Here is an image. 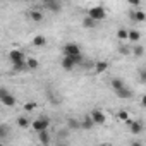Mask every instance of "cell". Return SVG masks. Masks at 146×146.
<instances>
[{
	"instance_id": "12",
	"label": "cell",
	"mask_w": 146,
	"mask_h": 146,
	"mask_svg": "<svg viewBox=\"0 0 146 146\" xmlns=\"http://www.w3.org/2000/svg\"><path fill=\"white\" fill-rule=\"evenodd\" d=\"M60 64H62V69H64V70H72V69H74V67H76V64H74V60H72L70 57H64Z\"/></svg>"
},
{
	"instance_id": "26",
	"label": "cell",
	"mask_w": 146,
	"mask_h": 146,
	"mask_svg": "<svg viewBox=\"0 0 146 146\" xmlns=\"http://www.w3.org/2000/svg\"><path fill=\"white\" fill-rule=\"evenodd\" d=\"M7 132H9V127L5 124H0V137H2V141L7 137Z\"/></svg>"
},
{
	"instance_id": "30",
	"label": "cell",
	"mask_w": 146,
	"mask_h": 146,
	"mask_svg": "<svg viewBox=\"0 0 146 146\" xmlns=\"http://www.w3.org/2000/svg\"><path fill=\"white\" fill-rule=\"evenodd\" d=\"M129 4H131V5H134V7H137V9H139V5H141L139 0H129Z\"/></svg>"
},
{
	"instance_id": "17",
	"label": "cell",
	"mask_w": 146,
	"mask_h": 146,
	"mask_svg": "<svg viewBox=\"0 0 146 146\" xmlns=\"http://www.w3.org/2000/svg\"><path fill=\"white\" fill-rule=\"evenodd\" d=\"M93 125H95V122H93L91 115H88V117H84V119L81 120V129H91Z\"/></svg>"
},
{
	"instance_id": "34",
	"label": "cell",
	"mask_w": 146,
	"mask_h": 146,
	"mask_svg": "<svg viewBox=\"0 0 146 146\" xmlns=\"http://www.w3.org/2000/svg\"><path fill=\"white\" fill-rule=\"evenodd\" d=\"M0 146H5V144H4V143H2V144H0Z\"/></svg>"
},
{
	"instance_id": "16",
	"label": "cell",
	"mask_w": 146,
	"mask_h": 146,
	"mask_svg": "<svg viewBox=\"0 0 146 146\" xmlns=\"http://www.w3.org/2000/svg\"><path fill=\"white\" fill-rule=\"evenodd\" d=\"M117 38H119L120 41H127V40H129V31H127L125 28H119V29H117Z\"/></svg>"
},
{
	"instance_id": "11",
	"label": "cell",
	"mask_w": 146,
	"mask_h": 146,
	"mask_svg": "<svg viewBox=\"0 0 146 146\" xmlns=\"http://www.w3.org/2000/svg\"><path fill=\"white\" fill-rule=\"evenodd\" d=\"M28 16H29V19H31V21H35V23H41V21H43V14H41V11H38V9L29 11V12H28Z\"/></svg>"
},
{
	"instance_id": "15",
	"label": "cell",
	"mask_w": 146,
	"mask_h": 146,
	"mask_svg": "<svg viewBox=\"0 0 146 146\" xmlns=\"http://www.w3.org/2000/svg\"><path fill=\"white\" fill-rule=\"evenodd\" d=\"M83 26H84L86 29H93V28H96V21L91 19L90 16H86V17L83 19Z\"/></svg>"
},
{
	"instance_id": "5",
	"label": "cell",
	"mask_w": 146,
	"mask_h": 146,
	"mask_svg": "<svg viewBox=\"0 0 146 146\" xmlns=\"http://www.w3.org/2000/svg\"><path fill=\"white\" fill-rule=\"evenodd\" d=\"M90 115H91V119H93L95 125H103V124L107 122V117H105V113H103L100 108H93Z\"/></svg>"
},
{
	"instance_id": "32",
	"label": "cell",
	"mask_w": 146,
	"mask_h": 146,
	"mask_svg": "<svg viewBox=\"0 0 146 146\" xmlns=\"http://www.w3.org/2000/svg\"><path fill=\"white\" fill-rule=\"evenodd\" d=\"M141 105H143V107H146V95H143V96H141Z\"/></svg>"
},
{
	"instance_id": "9",
	"label": "cell",
	"mask_w": 146,
	"mask_h": 146,
	"mask_svg": "<svg viewBox=\"0 0 146 146\" xmlns=\"http://www.w3.org/2000/svg\"><path fill=\"white\" fill-rule=\"evenodd\" d=\"M45 7L50 9L52 12H60L62 4H60V2H55V0H45Z\"/></svg>"
},
{
	"instance_id": "31",
	"label": "cell",
	"mask_w": 146,
	"mask_h": 146,
	"mask_svg": "<svg viewBox=\"0 0 146 146\" xmlns=\"http://www.w3.org/2000/svg\"><path fill=\"white\" fill-rule=\"evenodd\" d=\"M119 52H120V53H129V48H125V46H120V48H119Z\"/></svg>"
},
{
	"instance_id": "18",
	"label": "cell",
	"mask_w": 146,
	"mask_h": 146,
	"mask_svg": "<svg viewBox=\"0 0 146 146\" xmlns=\"http://www.w3.org/2000/svg\"><path fill=\"white\" fill-rule=\"evenodd\" d=\"M38 139H40V143H41L43 146H46V144L50 143V134H48L46 131H43V132H38Z\"/></svg>"
},
{
	"instance_id": "29",
	"label": "cell",
	"mask_w": 146,
	"mask_h": 146,
	"mask_svg": "<svg viewBox=\"0 0 146 146\" xmlns=\"http://www.w3.org/2000/svg\"><path fill=\"white\" fill-rule=\"evenodd\" d=\"M33 108H36V103H26L24 105V110H28V112H31Z\"/></svg>"
},
{
	"instance_id": "19",
	"label": "cell",
	"mask_w": 146,
	"mask_h": 146,
	"mask_svg": "<svg viewBox=\"0 0 146 146\" xmlns=\"http://www.w3.org/2000/svg\"><path fill=\"white\" fill-rule=\"evenodd\" d=\"M139 38H141V33H139L137 29H131V31H129V41L137 43V41H139Z\"/></svg>"
},
{
	"instance_id": "24",
	"label": "cell",
	"mask_w": 146,
	"mask_h": 146,
	"mask_svg": "<svg viewBox=\"0 0 146 146\" xmlns=\"http://www.w3.org/2000/svg\"><path fill=\"white\" fill-rule=\"evenodd\" d=\"M67 124H69V127H70V129H81V122H79V120H76V119H69V120H67Z\"/></svg>"
},
{
	"instance_id": "13",
	"label": "cell",
	"mask_w": 146,
	"mask_h": 146,
	"mask_svg": "<svg viewBox=\"0 0 146 146\" xmlns=\"http://www.w3.org/2000/svg\"><path fill=\"white\" fill-rule=\"evenodd\" d=\"M108 67H110V64H108L107 60H100V62H96V65H95V70L98 72V74H103V72H105Z\"/></svg>"
},
{
	"instance_id": "33",
	"label": "cell",
	"mask_w": 146,
	"mask_h": 146,
	"mask_svg": "<svg viewBox=\"0 0 146 146\" xmlns=\"http://www.w3.org/2000/svg\"><path fill=\"white\" fill-rule=\"evenodd\" d=\"M131 146H143V143H141V141H132Z\"/></svg>"
},
{
	"instance_id": "6",
	"label": "cell",
	"mask_w": 146,
	"mask_h": 146,
	"mask_svg": "<svg viewBox=\"0 0 146 146\" xmlns=\"http://www.w3.org/2000/svg\"><path fill=\"white\" fill-rule=\"evenodd\" d=\"M9 58H11L12 65H14V64H21V62H26V58H24V53H23L21 50H12V52L9 53Z\"/></svg>"
},
{
	"instance_id": "27",
	"label": "cell",
	"mask_w": 146,
	"mask_h": 146,
	"mask_svg": "<svg viewBox=\"0 0 146 146\" xmlns=\"http://www.w3.org/2000/svg\"><path fill=\"white\" fill-rule=\"evenodd\" d=\"M119 119L124 120V122H127V120H129V113H127V110H119Z\"/></svg>"
},
{
	"instance_id": "21",
	"label": "cell",
	"mask_w": 146,
	"mask_h": 146,
	"mask_svg": "<svg viewBox=\"0 0 146 146\" xmlns=\"http://www.w3.org/2000/svg\"><path fill=\"white\" fill-rule=\"evenodd\" d=\"M45 43H46V40H45L43 35H38V36L33 38V45L35 46H45Z\"/></svg>"
},
{
	"instance_id": "7",
	"label": "cell",
	"mask_w": 146,
	"mask_h": 146,
	"mask_svg": "<svg viewBox=\"0 0 146 146\" xmlns=\"http://www.w3.org/2000/svg\"><path fill=\"white\" fill-rule=\"evenodd\" d=\"M125 124H127L129 131H131L134 136H137V134L143 132V124H141V122H137V120H127Z\"/></svg>"
},
{
	"instance_id": "4",
	"label": "cell",
	"mask_w": 146,
	"mask_h": 146,
	"mask_svg": "<svg viewBox=\"0 0 146 146\" xmlns=\"http://www.w3.org/2000/svg\"><path fill=\"white\" fill-rule=\"evenodd\" d=\"M48 125H50V120H48L46 117H38L36 120L31 122V127H33L36 132H43V131H46Z\"/></svg>"
},
{
	"instance_id": "3",
	"label": "cell",
	"mask_w": 146,
	"mask_h": 146,
	"mask_svg": "<svg viewBox=\"0 0 146 146\" xmlns=\"http://www.w3.org/2000/svg\"><path fill=\"white\" fill-rule=\"evenodd\" d=\"M79 55H83V53H81V48H79L76 43H67V45L64 46V57L76 58V57H79Z\"/></svg>"
},
{
	"instance_id": "1",
	"label": "cell",
	"mask_w": 146,
	"mask_h": 146,
	"mask_svg": "<svg viewBox=\"0 0 146 146\" xmlns=\"http://www.w3.org/2000/svg\"><path fill=\"white\" fill-rule=\"evenodd\" d=\"M0 102H2L4 107H14V105H16V96H14L9 90L0 88Z\"/></svg>"
},
{
	"instance_id": "2",
	"label": "cell",
	"mask_w": 146,
	"mask_h": 146,
	"mask_svg": "<svg viewBox=\"0 0 146 146\" xmlns=\"http://www.w3.org/2000/svg\"><path fill=\"white\" fill-rule=\"evenodd\" d=\"M88 16L98 23V21H103V19L107 17V11H105L102 5H95V7H91V9L88 11Z\"/></svg>"
},
{
	"instance_id": "8",
	"label": "cell",
	"mask_w": 146,
	"mask_h": 146,
	"mask_svg": "<svg viewBox=\"0 0 146 146\" xmlns=\"http://www.w3.org/2000/svg\"><path fill=\"white\" fill-rule=\"evenodd\" d=\"M129 17H131L134 23H143V21H146V12L141 11V9H136V11H131Z\"/></svg>"
},
{
	"instance_id": "14",
	"label": "cell",
	"mask_w": 146,
	"mask_h": 146,
	"mask_svg": "<svg viewBox=\"0 0 146 146\" xmlns=\"http://www.w3.org/2000/svg\"><path fill=\"white\" fill-rule=\"evenodd\" d=\"M110 86L113 88V91H119V90H122V88H125V84H124V81H122V79H119V78H113V79L110 81Z\"/></svg>"
},
{
	"instance_id": "22",
	"label": "cell",
	"mask_w": 146,
	"mask_h": 146,
	"mask_svg": "<svg viewBox=\"0 0 146 146\" xmlns=\"http://www.w3.org/2000/svg\"><path fill=\"white\" fill-rule=\"evenodd\" d=\"M17 125H19L21 129H28V127L31 125V122H29L26 117H19V119H17Z\"/></svg>"
},
{
	"instance_id": "28",
	"label": "cell",
	"mask_w": 146,
	"mask_h": 146,
	"mask_svg": "<svg viewBox=\"0 0 146 146\" xmlns=\"http://www.w3.org/2000/svg\"><path fill=\"white\" fill-rule=\"evenodd\" d=\"M139 81H141L143 84H146V69H141V70H139Z\"/></svg>"
},
{
	"instance_id": "23",
	"label": "cell",
	"mask_w": 146,
	"mask_h": 146,
	"mask_svg": "<svg viewBox=\"0 0 146 146\" xmlns=\"http://www.w3.org/2000/svg\"><path fill=\"white\" fill-rule=\"evenodd\" d=\"M28 67H29V70H36L40 67V62L36 58H28Z\"/></svg>"
},
{
	"instance_id": "25",
	"label": "cell",
	"mask_w": 146,
	"mask_h": 146,
	"mask_svg": "<svg viewBox=\"0 0 146 146\" xmlns=\"http://www.w3.org/2000/svg\"><path fill=\"white\" fill-rule=\"evenodd\" d=\"M132 55H136V57H143V55H144V48H143L141 45H136V46L132 48Z\"/></svg>"
},
{
	"instance_id": "20",
	"label": "cell",
	"mask_w": 146,
	"mask_h": 146,
	"mask_svg": "<svg viewBox=\"0 0 146 146\" xmlns=\"http://www.w3.org/2000/svg\"><path fill=\"white\" fill-rule=\"evenodd\" d=\"M12 67H14V72H24V70H29V67H28V60H26V62H21V64H14Z\"/></svg>"
},
{
	"instance_id": "10",
	"label": "cell",
	"mask_w": 146,
	"mask_h": 146,
	"mask_svg": "<svg viewBox=\"0 0 146 146\" xmlns=\"http://www.w3.org/2000/svg\"><path fill=\"white\" fill-rule=\"evenodd\" d=\"M115 95H117L119 98H122V100H129V98L134 96V95H132V90H129L127 86L122 88V90H119V91H115Z\"/></svg>"
}]
</instances>
